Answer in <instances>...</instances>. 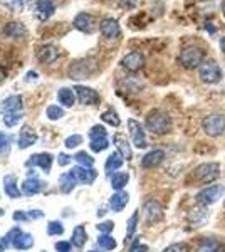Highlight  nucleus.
<instances>
[{"label":"nucleus","mask_w":225,"mask_h":252,"mask_svg":"<svg viewBox=\"0 0 225 252\" xmlns=\"http://www.w3.org/2000/svg\"><path fill=\"white\" fill-rule=\"evenodd\" d=\"M35 141H37V136L34 135V133H31V129L29 128H24L22 133H20L19 136V148H29L31 145H34Z\"/></svg>","instance_id":"nucleus-31"},{"label":"nucleus","mask_w":225,"mask_h":252,"mask_svg":"<svg viewBox=\"0 0 225 252\" xmlns=\"http://www.w3.org/2000/svg\"><path fill=\"white\" fill-rule=\"evenodd\" d=\"M163 160H165V152H163V150H151V152H148L143 157L141 166L143 168H155V166H158Z\"/></svg>","instance_id":"nucleus-18"},{"label":"nucleus","mask_w":225,"mask_h":252,"mask_svg":"<svg viewBox=\"0 0 225 252\" xmlns=\"http://www.w3.org/2000/svg\"><path fill=\"white\" fill-rule=\"evenodd\" d=\"M0 3H2L5 9H9L10 12H20L24 9L22 0H0Z\"/></svg>","instance_id":"nucleus-37"},{"label":"nucleus","mask_w":225,"mask_h":252,"mask_svg":"<svg viewBox=\"0 0 225 252\" xmlns=\"http://www.w3.org/2000/svg\"><path fill=\"white\" fill-rule=\"evenodd\" d=\"M108 146H109L108 138H96V140H91V145H89V148H91L93 152L99 153V152H104Z\"/></svg>","instance_id":"nucleus-35"},{"label":"nucleus","mask_w":225,"mask_h":252,"mask_svg":"<svg viewBox=\"0 0 225 252\" xmlns=\"http://www.w3.org/2000/svg\"><path fill=\"white\" fill-rule=\"evenodd\" d=\"M220 49H222V52L225 54V37L220 39Z\"/></svg>","instance_id":"nucleus-53"},{"label":"nucleus","mask_w":225,"mask_h":252,"mask_svg":"<svg viewBox=\"0 0 225 252\" xmlns=\"http://www.w3.org/2000/svg\"><path fill=\"white\" fill-rule=\"evenodd\" d=\"M219 175H220V165L215 163V161L202 163L193 170V178L200 182V184H210V182L219 178Z\"/></svg>","instance_id":"nucleus-5"},{"label":"nucleus","mask_w":225,"mask_h":252,"mask_svg":"<svg viewBox=\"0 0 225 252\" xmlns=\"http://www.w3.org/2000/svg\"><path fill=\"white\" fill-rule=\"evenodd\" d=\"M86 239H88V234H86L84 225H77L76 229L72 230V246L83 247L86 244Z\"/></svg>","instance_id":"nucleus-32"},{"label":"nucleus","mask_w":225,"mask_h":252,"mask_svg":"<svg viewBox=\"0 0 225 252\" xmlns=\"http://www.w3.org/2000/svg\"><path fill=\"white\" fill-rule=\"evenodd\" d=\"M5 242H3V239H0V252H3V251H5Z\"/></svg>","instance_id":"nucleus-54"},{"label":"nucleus","mask_w":225,"mask_h":252,"mask_svg":"<svg viewBox=\"0 0 225 252\" xmlns=\"http://www.w3.org/2000/svg\"><path fill=\"white\" fill-rule=\"evenodd\" d=\"M44 217V212H40V210H31L29 212V219H40Z\"/></svg>","instance_id":"nucleus-50"},{"label":"nucleus","mask_w":225,"mask_h":252,"mask_svg":"<svg viewBox=\"0 0 225 252\" xmlns=\"http://www.w3.org/2000/svg\"><path fill=\"white\" fill-rule=\"evenodd\" d=\"M171 128V120L161 109H153L151 113H148L146 116V129L155 135H165L168 133Z\"/></svg>","instance_id":"nucleus-1"},{"label":"nucleus","mask_w":225,"mask_h":252,"mask_svg":"<svg viewBox=\"0 0 225 252\" xmlns=\"http://www.w3.org/2000/svg\"><path fill=\"white\" fill-rule=\"evenodd\" d=\"M101 120H103L104 123L111 125V126H120V118H118V115L113 111V109H108V111H104L103 115H101Z\"/></svg>","instance_id":"nucleus-36"},{"label":"nucleus","mask_w":225,"mask_h":252,"mask_svg":"<svg viewBox=\"0 0 225 252\" xmlns=\"http://www.w3.org/2000/svg\"><path fill=\"white\" fill-rule=\"evenodd\" d=\"M3 34H5L7 37L19 39V37H24V35L27 34V29H26V26L20 24V22H10L3 27Z\"/></svg>","instance_id":"nucleus-20"},{"label":"nucleus","mask_w":225,"mask_h":252,"mask_svg":"<svg viewBox=\"0 0 225 252\" xmlns=\"http://www.w3.org/2000/svg\"><path fill=\"white\" fill-rule=\"evenodd\" d=\"M76 184H77V180H76V177L71 172L61 175V178H59V189H61V192H63V193H69L76 187Z\"/></svg>","instance_id":"nucleus-25"},{"label":"nucleus","mask_w":225,"mask_h":252,"mask_svg":"<svg viewBox=\"0 0 225 252\" xmlns=\"http://www.w3.org/2000/svg\"><path fill=\"white\" fill-rule=\"evenodd\" d=\"M113 227H114V223L111 220H106V222H101L99 225H97V230L103 232V234H109L113 230Z\"/></svg>","instance_id":"nucleus-45"},{"label":"nucleus","mask_w":225,"mask_h":252,"mask_svg":"<svg viewBox=\"0 0 225 252\" xmlns=\"http://www.w3.org/2000/svg\"><path fill=\"white\" fill-rule=\"evenodd\" d=\"M99 31H101V34H103L106 39H116L118 35L121 34V29H120V24H118V20L111 19V17L101 20Z\"/></svg>","instance_id":"nucleus-12"},{"label":"nucleus","mask_w":225,"mask_h":252,"mask_svg":"<svg viewBox=\"0 0 225 252\" xmlns=\"http://www.w3.org/2000/svg\"><path fill=\"white\" fill-rule=\"evenodd\" d=\"M83 143V136L81 135H72V136H67L66 138V146L67 148H76Z\"/></svg>","instance_id":"nucleus-44"},{"label":"nucleus","mask_w":225,"mask_h":252,"mask_svg":"<svg viewBox=\"0 0 225 252\" xmlns=\"http://www.w3.org/2000/svg\"><path fill=\"white\" fill-rule=\"evenodd\" d=\"M5 76H7V72L3 71V67H0V83H2V81L5 79Z\"/></svg>","instance_id":"nucleus-52"},{"label":"nucleus","mask_w":225,"mask_h":252,"mask_svg":"<svg viewBox=\"0 0 225 252\" xmlns=\"http://www.w3.org/2000/svg\"><path fill=\"white\" fill-rule=\"evenodd\" d=\"M222 14H224V19H225V3L222 5Z\"/></svg>","instance_id":"nucleus-56"},{"label":"nucleus","mask_w":225,"mask_h":252,"mask_svg":"<svg viewBox=\"0 0 225 252\" xmlns=\"http://www.w3.org/2000/svg\"><path fill=\"white\" fill-rule=\"evenodd\" d=\"M57 161H59L61 166H66V165L71 163V157H67L66 153H61L59 158H57Z\"/></svg>","instance_id":"nucleus-47"},{"label":"nucleus","mask_w":225,"mask_h":252,"mask_svg":"<svg viewBox=\"0 0 225 252\" xmlns=\"http://www.w3.org/2000/svg\"><path fill=\"white\" fill-rule=\"evenodd\" d=\"M74 160L79 163L81 166H86V168H91V166L94 165V158L91 155H88L86 152H79L74 155Z\"/></svg>","instance_id":"nucleus-34"},{"label":"nucleus","mask_w":225,"mask_h":252,"mask_svg":"<svg viewBox=\"0 0 225 252\" xmlns=\"http://www.w3.org/2000/svg\"><path fill=\"white\" fill-rule=\"evenodd\" d=\"M198 251L200 252H225V244L215 237H207L200 244Z\"/></svg>","instance_id":"nucleus-19"},{"label":"nucleus","mask_w":225,"mask_h":252,"mask_svg":"<svg viewBox=\"0 0 225 252\" xmlns=\"http://www.w3.org/2000/svg\"><path fill=\"white\" fill-rule=\"evenodd\" d=\"M128 200H129V195L126 192H123V190H120V192H116L111 197L109 207H111L114 212H121V210L126 207V204H128Z\"/></svg>","instance_id":"nucleus-22"},{"label":"nucleus","mask_w":225,"mask_h":252,"mask_svg":"<svg viewBox=\"0 0 225 252\" xmlns=\"http://www.w3.org/2000/svg\"><path fill=\"white\" fill-rule=\"evenodd\" d=\"M2 109L7 113H19L22 109V97L20 96H9L2 103Z\"/></svg>","instance_id":"nucleus-24"},{"label":"nucleus","mask_w":225,"mask_h":252,"mask_svg":"<svg viewBox=\"0 0 225 252\" xmlns=\"http://www.w3.org/2000/svg\"><path fill=\"white\" fill-rule=\"evenodd\" d=\"M2 214H3V210H2V209H0V215H2Z\"/></svg>","instance_id":"nucleus-57"},{"label":"nucleus","mask_w":225,"mask_h":252,"mask_svg":"<svg viewBox=\"0 0 225 252\" xmlns=\"http://www.w3.org/2000/svg\"><path fill=\"white\" fill-rule=\"evenodd\" d=\"M143 217L148 223H157L163 219V207L157 200H148L143 205Z\"/></svg>","instance_id":"nucleus-9"},{"label":"nucleus","mask_w":225,"mask_h":252,"mask_svg":"<svg viewBox=\"0 0 225 252\" xmlns=\"http://www.w3.org/2000/svg\"><path fill=\"white\" fill-rule=\"evenodd\" d=\"M203 131L208 136H220L225 131V116L224 115H208L202 121Z\"/></svg>","instance_id":"nucleus-7"},{"label":"nucleus","mask_w":225,"mask_h":252,"mask_svg":"<svg viewBox=\"0 0 225 252\" xmlns=\"http://www.w3.org/2000/svg\"><path fill=\"white\" fill-rule=\"evenodd\" d=\"M208 220V212L205 210V207L200 205V207H195V209L190 210L188 214V223L192 227H203Z\"/></svg>","instance_id":"nucleus-14"},{"label":"nucleus","mask_w":225,"mask_h":252,"mask_svg":"<svg viewBox=\"0 0 225 252\" xmlns=\"http://www.w3.org/2000/svg\"><path fill=\"white\" fill-rule=\"evenodd\" d=\"M121 66L129 72H138L145 66V56L138 51L129 52V54H126L125 58L121 59Z\"/></svg>","instance_id":"nucleus-10"},{"label":"nucleus","mask_w":225,"mask_h":252,"mask_svg":"<svg viewBox=\"0 0 225 252\" xmlns=\"http://www.w3.org/2000/svg\"><path fill=\"white\" fill-rule=\"evenodd\" d=\"M3 189H5V193L9 195L10 198H17L20 195L19 185H17V182H15V178L12 177V175H7V177L3 178Z\"/></svg>","instance_id":"nucleus-28"},{"label":"nucleus","mask_w":225,"mask_h":252,"mask_svg":"<svg viewBox=\"0 0 225 252\" xmlns=\"http://www.w3.org/2000/svg\"><path fill=\"white\" fill-rule=\"evenodd\" d=\"M123 163H125V158H123V155L120 152H114V153H111V155L108 157L104 168H106V172H108V173H113V172H116L118 168H121Z\"/></svg>","instance_id":"nucleus-23"},{"label":"nucleus","mask_w":225,"mask_h":252,"mask_svg":"<svg viewBox=\"0 0 225 252\" xmlns=\"http://www.w3.org/2000/svg\"><path fill=\"white\" fill-rule=\"evenodd\" d=\"M57 99H59V103L63 104V106L66 108H71L72 104H74L76 101V96H74V91L69 88H63L57 91Z\"/></svg>","instance_id":"nucleus-26"},{"label":"nucleus","mask_w":225,"mask_h":252,"mask_svg":"<svg viewBox=\"0 0 225 252\" xmlns=\"http://www.w3.org/2000/svg\"><path fill=\"white\" fill-rule=\"evenodd\" d=\"M163 252H190V246L187 242H177L168 246Z\"/></svg>","instance_id":"nucleus-41"},{"label":"nucleus","mask_w":225,"mask_h":252,"mask_svg":"<svg viewBox=\"0 0 225 252\" xmlns=\"http://www.w3.org/2000/svg\"><path fill=\"white\" fill-rule=\"evenodd\" d=\"M63 116H64V109L63 108L56 106V104H51V106L47 108V118H49V120L56 121V120H61Z\"/></svg>","instance_id":"nucleus-38"},{"label":"nucleus","mask_w":225,"mask_h":252,"mask_svg":"<svg viewBox=\"0 0 225 252\" xmlns=\"http://www.w3.org/2000/svg\"><path fill=\"white\" fill-rule=\"evenodd\" d=\"M89 138H91V140H96V138H106V128L104 126H99V125L93 126L91 131H89Z\"/></svg>","instance_id":"nucleus-43"},{"label":"nucleus","mask_w":225,"mask_h":252,"mask_svg":"<svg viewBox=\"0 0 225 252\" xmlns=\"http://www.w3.org/2000/svg\"><path fill=\"white\" fill-rule=\"evenodd\" d=\"M114 145H116L118 152L121 153L125 160H131L133 153H131V148H129V143L126 141V138H123L121 135H116L114 136Z\"/></svg>","instance_id":"nucleus-27"},{"label":"nucleus","mask_w":225,"mask_h":252,"mask_svg":"<svg viewBox=\"0 0 225 252\" xmlns=\"http://www.w3.org/2000/svg\"><path fill=\"white\" fill-rule=\"evenodd\" d=\"M76 93H77V97H79V103L81 104H96L99 103V94H97L94 89L91 88H86V86H77L76 88Z\"/></svg>","instance_id":"nucleus-15"},{"label":"nucleus","mask_w":225,"mask_h":252,"mask_svg":"<svg viewBox=\"0 0 225 252\" xmlns=\"http://www.w3.org/2000/svg\"><path fill=\"white\" fill-rule=\"evenodd\" d=\"M128 129H129V136H131L133 145L136 146V148H145V146H148L145 129H143V126L138 123L136 120L129 118V120H128Z\"/></svg>","instance_id":"nucleus-8"},{"label":"nucleus","mask_w":225,"mask_h":252,"mask_svg":"<svg viewBox=\"0 0 225 252\" xmlns=\"http://www.w3.org/2000/svg\"><path fill=\"white\" fill-rule=\"evenodd\" d=\"M64 232V227H63V223L61 222H49V225H47V234L49 235H61Z\"/></svg>","instance_id":"nucleus-42"},{"label":"nucleus","mask_w":225,"mask_h":252,"mask_svg":"<svg viewBox=\"0 0 225 252\" xmlns=\"http://www.w3.org/2000/svg\"><path fill=\"white\" fill-rule=\"evenodd\" d=\"M27 219H29V215H27V214H24V212H20V210H19V212H15V214H14V220L26 222Z\"/></svg>","instance_id":"nucleus-48"},{"label":"nucleus","mask_w":225,"mask_h":252,"mask_svg":"<svg viewBox=\"0 0 225 252\" xmlns=\"http://www.w3.org/2000/svg\"><path fill=\"white\" fill-rule=\"evenodd\" d=\"M34 3H35V15H37L40 22H46L56 10L52 0H34Z\"/></svg>","instance_id":"nucleus-13"},{"label":"nucleus","mask_w":225,"mask_h":252,"mask_svg":"<svg viewBox=\"0 0 225 252\" xmlns=\"http://www.w3.org/2000/svg\"><path fill=\"white\" fill-rule=\"evenodd\" d=\"M97 244H99V247L103 251H113L114 247H116V241H114V239L109 234L99 235V239H97Z\"/></svg>","instance_id":"nucleus-33"},{"label":"nucleus","mask_w":225,"mask_h":252,"mask_svg":"<svg viewBox=\"0 0 225 252\" xmlns=\"http://www.w3.org/2000/svg\"><path fill=\"white\" fill-rule=\"evenodd\" d=\"M136 223H138V212H134L131 215V219L128 220V232H126V241L129 242V239L133 237L134 230H136Z\"/></svg>","instance_id":"nucleus-40"},{"label":"nucleus","mask_w":225,"mask_h":252,"mask_svg":"<svg viewBox=\"0 0 225 252\" xmlns=\"http://www.w3.org/2000/svg\"><path fill=\"white\" fill-rule=\"evenodd\" d=\"M225 193V187L224 185H210V187H205L203 190H200L197 193V204L198 205H212L215 204L219 198H222V195Z\"/></svg>","instance_id":"nucleus-6"},{"label":"nucleus","mask_w":225,"mask_h":252,"mask_svg":"<svg viewBox=\"0 0 225 252\" xmlns=\"http://www.w3.org/2000/svg\"><path fill=\"white\" fill-rule=\"evenodd\" d=\"M40 190H42V184H40L37 178H27V180L22 184V192L29 195V197L39 193Z\"/></svg>","instance_id":"nucleus-29"},{"label":"nucleus","mask_w":225,"mask_h":252,"mask_svg":"<svg viewBox=\"0 0 225 252\" xmlns=\"http://www.w3.org/2000/svg\"><path fill=\"white\" fill-rule=\"evenodd\" d=\"M71 173L74 175L77 182L86 184V185H91L94 182V178H96V170L86 168V166H74V168L71 170Z\"/></svg>","instance_id":"nucleus-17"},{"label":"nucleus","mask_w":225,"mask_h":252,"mask_svg":"<svg viewBox=\"0 0 225 252\" xmlns=\"http://www.w3.org/2000/svg\"><path fill=\"white\" fill-rule=\"evenodd\" d=\"M56 251L57 252H71V242H64V241H59L56 242Z\"/></svg>","instance_id":"nucleus-46"},{"label":"nucleus","mask_w":225,"mask_h":252,"mask_svg":"<svg viewBox=\"0 0 225 252\" xmlns=\"http://www.w3.org/2000/svg\"><path fill=\"white\" fill-rule=\"evenodd\" d=\"M37 58L39 61H42V63L46 64H52L54 61L59 58V49L56 46H52V44H46V46H40L37 47Z\"/></svg>","instance_id":"nucleus-16"},{"label":"nucleus","mask_w":225,"mask_h":252,"mask_svg":"<svg viewBox=\"0 0 225 252\" xmlns=\"http://www.w3.org/2000/svg\"><path fill=\"white\" fill-rule=\"evenodd\" d=\"M198 78L205 84H217L222 81L224 74H222V69H220V66L215 61H205L198 67Z\"/></svg>","instance_id":"nucleus-4"},{"label":"nucleus","mask_w":225,"mask_h":252,"mask_svg":"<svg viewBox=\"0 0 225 252\" xmlns=\"http://www.w3.org/2000/svg\"><path fill=\"white\" fill-rule=\"evenodd\" d=\"M128 180H129V175L126 172H116L111 177V187L116 192H120V190H123L126 187Z\"/></svg>","instance_id":"nucleus-30"},{"label":"nucleus","mask_w":225,"mask_h":252,"mask_svg":"<svg viewBox=\"0 0 225 252\" xmlns=\"http://www.w3.org/2000/svg\"><path fill=\"white\" fill-rule=\"evenodd\" d=\"M7 145H9V138H7L5 135H2V133H0V152H2V150L5 148Z\"/></svg>","instance_id":"nucleus-49"},{"label":"nucleus","mask_w":225,"mask_h":252,"mask_svg":"<svg viewBox=\"0 0 225 252\" xmlns=\"http://www.w3.org/2000/svg\"><path fill=\"white\" fill-rule=\"evenodd\" d=\"M89 252H96V251H89Z\"/></svg>","instance_id":"nucleus-58"},{"label":"nucleus","mask_w":225,"mask_h":252,"mask_svg":"<svg viewBox=\"0 0 225 252\" xmlns=\"http://www.w3.org/2000/svg\"><path fill=\"white\" fill-rule=\"evenodd\" d=\"M97 71V63L96 59L88 58V59H79L74 61V63L69 66V78L71 79H86L91 74Z\"/></svg>","instance_id":"nucleus-3"},{"label":"nucleus","mask_w":225,"mask_h":252,"mask_svg":"<svg viewBox=\"0 0 225 252\" xmlns=\"http://www.w3.org/2000/svg\"><path fill=\"white\" fill-rule=\"evenodd\" d=\"M31 165H37L42 170L49 172L52 165V155H49V153H39V155L31 157V160L27 161V166H31Z\"/></svg>","instance_id":"nucleus-21"},{"label":"nucleus","mask_w":225,"mask_h":252,"mask_svg":"<svg viewBox=\"0 0 225 252\" xmlns=\"http://www.w3.org/2000/svg\"><path fill=\"white\" fill-rule=\"evenodd\" d=\"M120 2L123 3V5H126V7H134L138 0H120Z\"/></svg>","instance_id":"nucleus-51"},{"label":"nucleus","mask_w":225,"mask_h":252,"mask_svg":"<svg viewBox=\"0 0 225 252\" xmlns=\"http://www.w3.org/2000/svg\"><path fill=\"white\" fill-rule=\"evenodd\" d=\"M37 78V74H35V72H29L27 74V79H35Z\"/></svg>","instance_id":"nucleus-55"},{"label":"nucleus","mask_w":225,"mask_h":252,"mask_svg":"<svg viewBox=\"0 0 225 252\" xmlns=\"http://www.w3.org/2000/svg\"><path fill=\"white\" fill-rule=\"evenodd\" d=\"M203 59H205V51L202 47L197 46H188L180 52V64H182L185 69H198L203 64Z\"/></svg>","instance_id":"nucleus-2"},{"label":"nucleus","mask_w":225,"mask_h":252,"mask_svg":"<svg viewBox=\"0 0 225 252\" xmlns=\"http://www.w3.org/2000/svg\"><path fill=\"white\" fill-rule=\"evenodd\" d=\"M20 120H22V115H20V113H7V115L3 116V123H5V126H9V128L19 125Z\"/></svg>","instance_id":"nucleus-39"},{"label":"nucleus","mask_w":225,"mask_h":252,"mask_svg":"<svg viewBox=\"0 0 225 252\" xmlns=\"http://www.w3.org/2000/svg\"><path fill=\"white\" fill-rule=\"evenodd\" d=\"M74 27L77 31L84 32V34H91L96 29V20L91 14H86V12H81V14H77L74 17Z\"/></svg>","instance_id":"nucleus-11"}]
</instances>
